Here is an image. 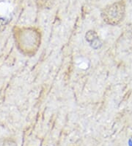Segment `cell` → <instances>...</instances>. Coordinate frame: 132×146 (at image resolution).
<instances>
[{
    "label": "cell",
    "mask_w": 132,
    "mask_h": 146,
    "mask_svg": "<svg viewBox=\"0 0 132 146\" xmlns=\"http://www.w3.org/2000/svg\"><path fill=\"white\" fill-rule=\"evenodd\" d=\"M125 16V5L123 1L106 6L101 12V17L107 25L115 26L123 21Z\"/></svg>",
    "instance_id": "1"
},
{
    "label": "cell",
    "mask_w": 132,
    "mask_h": 146,
    "mask_svg": "<svg viewBox=\"0 0 132 146\" xmlns=\"http://www.w3.org/2000/svg\"><path fill=\"white\" fill-rule=\"evenodd\" d=\"M86 41L89 43V44L95 50H99L102 46V43L100 41L98 34L94 31H89L85 35Z\"/></svg>",
    "instance_id": "2"
},
{
    "label": "cell",
    "mask_w": 132,
    "mask_h": 146,
    "mask_svg": "<svg viewBox=\"0 0 132 146\" xmlns=\"http://www.w3.org/2000/svg\"><path fill=\"white\" fill-rule=\"evenodd\" d=\"M54 2H55V0H40L38 3H40L41 6H43L46 8H49L52 7Z\"/></svg>",
    "instance_id": "3"
}]
</instances>
